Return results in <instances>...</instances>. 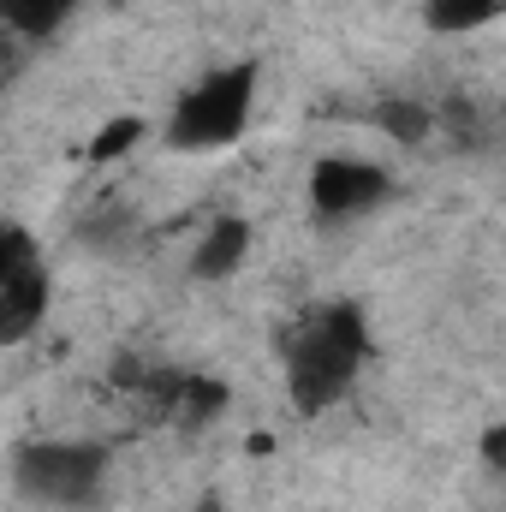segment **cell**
<instances>
[{
  "mask_svg": "<svg viewBox=\"0 0 506 512\" xmlns=\"http://www.w3.org/2000/svg\"><path fill=\"white\" fill-rule=\"evenodd\" d=\"M42 316H48V268L0 286V352L6 346H24L42 328Z\"/></svg>",
  "mask_w": 506,
  "mask_h": 512,
  "instance_id": "6",
  "label": "cell"
},
{
  "mask_svg": "<svg viewBox=\"0 0 506 512\" xmlns=\"http://www.w3.org/2000/svg\"><path fill=\"white\" fill-rule=\"evenodd\" d=\"M393 197V173L364 155H322L310 167V215L316 221H358Z\"/></svg>",
  "mask_w": 506,
  "mask_h": 512,
  "instance_id": "4",
  "label": "cell"
},
{
  "mask_svg": "<svg viewBox=\"0 0 506 512\" xmlns=\"http://www.w3.org/2000/svg\"><path fill=\"white\" fill-rule=\"evenodd\" d=\"M173 411H179V423H209V417H221L227 411V387L221 382H173Z\"/></svg>",
  "mask_w": 506,
  "mask_h": 512,
  "instance_id": "12",
  "label": "cell"
},
{
  "mask_svg": "<svg viewBox=\"0 0 506 512\" xmlns=\"http://www.w3.org/2000/svg\"><path fill=\"white\" fill-rule=\"evenodd\" d=\"M364 358H370V322L358 304L334 298V304H316L292 340H286V393H292V411L298 417H316L328 405H340L352 382L364 376Z\"/></svg>",
  "mask_w": 506,
  "mask_h": 512,
  "instance_id": "1",
  "label": "cell"
},
{
  "mask_svg": "<svg viewBox=\"0 0 506 512\" xmlns=\"http://www.w3.org/2000/svg\"><path fill=\"white\" fill-rule=\"evenodd\" d=\"M501 6L506 0H423V18H429V30H441V36H471V30H483V24H495Z\"/></svg>",
  "mask_w": 506,
  "mask_h": 512,
  "instance_id": "9",
  "label": "cell"
},
{
  "mask_svg": "<svg viewBox=\"0 0 506 512\" xmlns=\"http://www.w3.org/2000/svg\"><path fill=\"white\" fill-rule=\"evenodd\" d=\"M36 268H42V245H36V233L0 215V286H12V280H24V274H36Z\"/></svg>",
  "mask_w": 506,
  "mask_h": 512,
  "instance_id": "10",
  "label": "cell"
},
{
  "mask_svg": "<svg viewBox=\"0 0 506 512\" xmlns=\"http://www.w3.org/2000/svg\"><path fill=\"white\" fill-rule=\"evenodd\" d=\"M370 126L411 149V143H423V137L435 131V108H429V102H411V96H387V102L370 108Z\"/></svg>",
  "mask_w": 506,
  "mask_h": 512,
  "instance_id": "8",
  "label": "cell"
},
{
  "mask_svg": "<svg viewBox=\"0 0 506 512\" xmlns=\"http://www.w3.org/2000/svg\"><path fill=\"white\" fill-rule=\"evenodd\" d=\"M72 6L78 0H0V30L18 42H48L72 18Z\"/></svg>",
  "mask_w": 506,
  "mask_h": 512,
  "instance_id": "7",
  "label": "cell"
},
{
  "mask_svg": "<svg viewBox=\"0 0 506 512\" xmlns=\"http://www.w3.org/2000/svg\"><path fill=\"white\" fill-rule=\"evenodd\" d=\"M108 447L102 441H24L12 459L18 495L36 507H90L108 483Z\"/></svg>",
  "mask_w": 506,
  "mask_h": 512,
  "instance_id": "3",
  "label": "cell"
},
{
  "mask_svg": "<svg viewBox=\"0 0 506 512\" xmlns=\"http://www.w3.org/2000/svg\"><path fill=\"white\" fill-rule=\"evenodd\" d=\"M143 143V120L137 114H114L108 126L90 137V167H108V161H120V155H131Z\"/></svg>",
  "mask_w": 506,
  "mask_h": 512,
  "instance_id": "11",
  "label": "cell"
},
{
  "mask_svg": "<svg viewBox=\"0 0 506 512\" xmlns=\"http://www.w3.org/2000/svg\"><path fill=\"white\" fill-rule=\"evenodd\" d=\"M245 256H251V221L245 215H215L209 233L191 251V274L197 280H233L245 268Z\"/></svg>",
  "mask_w": 506,
  "mask_h": 512,
  "instance_id": "5",
  "label": "cell"
},
{
  "mask_svg": "<svg viewBox=\"0 0 506 512\" xmlns=\"http://www.w3.org/2000/svg\"><path fill=\"white\" fill-rule=\"evenodd\" d=\"M256 90L262 72L256 60H233V66H209L167 114V143L185 155H209V149H233L256 114Z\"/></svg>",
  "mask_w": 506,
  "mask_h": 512,
  "instance_id": "2",
  "label": "cell"
},
{
  "mask_svg": "<svg viewBox=\"0 0 506 512\" xmlns=\"http://www.w3.org/2000/svg\"><path fill=\"white\" fill-rule=\"evenodd\" d=\"M483 459L501 471V459H506V429H501V423H489V429H483Z\"/></svg>",
  "mask_w": 506,
  "mask_h": 512,
  "instance_id": "13",
  "label": "cell"
}]
</instances>
